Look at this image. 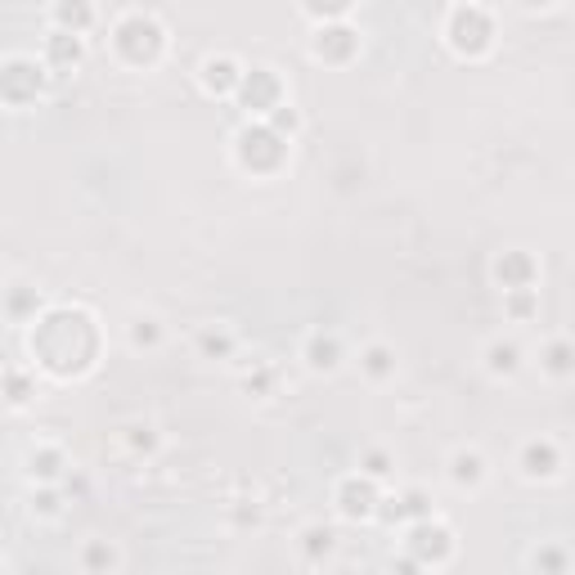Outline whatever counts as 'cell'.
Instances as JSON below:
<instances>
[{
  "instance_id": "5b68a950",
  "label": "cell",
  "mask_w": 575,
  "mask_h": 575,
  "mask_svg": "<svg viewBox=\"0 0 575 575\" xmlns=\"http://www.w3.org/2000/svg\"><path fill=\"white\" fill-rule=\"evenodd\" d=\"M454 553H458V535H454V526H445L440 517H427V522L405 526V557H409L418 571H436V566H445Z\"/></svg>"
},
{
  "instance_id": "8992f818",
  "label": "cell",
  "mask_w": 575,
  "mask_h": 575,
  "mask_svg": "<svg viewBox=\"0 0 575 575\" xmlns=\"http://www.w3.org/2000/svg\"><path fill=\"white\" fill-rule=\"evenodd\" d=\"M41 90H46V63H37L32 54H14L0 63V103L28 108L32 99H41Z\"/></svg>"
},
{
  "instance_id": "83f0119b",
  "label": "cell",
  "mask_w": 575,
  "mask_h": 575,
  "mask_svg": "<svg viewBox=\"0 0 575 575\" xmlns=\"http://www.w3.org/2000/svg\"><path fill=\"white\" fill-rule=\"evenodd\" d=\"M504 306L513 310V319H531V315H535V288H526V293H504Z\"/></svg>"
},
{
  "instance_id": "ac0fdd59",
  "label": "cell",
  "mask_w": 575,
  "mask_h": 575,
  "mask_svg": "<svg viewBox=\"0 0 575 575\" xmlns=\"http://www.w3.org/2000/svg\"><path fill=\"white\" fill-rule=\"evenodd\" d=\"M81 54H86L81 37H68V32L50 28V37H46V72H68V68L81 63Z\"/></svg>"
},
{
  "instance_id": "9a60e30c",
  "label": "cell",
  "mask_w": 575,
  "mask_h": 575,
  "mask_svg": "<svg viewBox=\"0 0 575 575\" xmlns=\"http://www.w3.org/2000/svg\"><path fill=\"white\" fill-rule=\"evenodd\" d=\"M63 468H68V454L54 440H41L28 449V477L37 482V490H54L63 482Z\"/></svg>"
},
{
  "instance_id": "ba28073f",
  "label": "cell",
  "mask_w": 575,
  "mask_h": 575,
  "mask_svg": "<svg viewBox=\"0 0 575 575\" xmlns=\"http://www.w3.org/2000/svg\"><path fill=\"white\" fill-rule=\"evenodd\" d=\"M333 508L341 522H369L383 513V486H374L369 477L351 473V477H341L337 490H333Z\"/></svg>"
},
{
  "instance_id": "f1b7e54d",
  "label": "cell",
  "mask_w": 575,
  "mask_h": 575,
  "mask_svg": "<svg viewBox=\"0 0 575 575\" xmlns=\"http://www.w3.org/2000/svg\"><path fill=\"white\" fill-rule=\"evenodd\" d=\"M10 391H14L10 400H14V405H23V400H28V378H19V374H10Z\"/></svg>"
},
{
  "instance_id": "4fadbf2b",
  "label": "cell",
  "mask_w": 575,
  "mask_h": 575,
  "mask_svg": "<svg viewBox=\"0 0 575 575\" xmlns=\"http://www.w3.org/2000/svg\"><path fill=\"white\" fill-rule=\"evenodd\" d=\"M490 275H495V284H499V293H526V288H535V279H539V266H535L531 252L508 248V252L495 257Z\"/></svg>"
},
{
  "instance_id": "484cf974",
  "label": "cell",
  "mask_w": 575,
  "mask_h": 575,
  "mask_svg": "<svg viewBox=\"0 0 575 575\" xmlns=\"http://www.w3.org/2000/svg\"><path fill=\"white\" fill-rule=\"evenodd\" d=\"M127 445L136 454H153L158 449V427L153 423H127Z\"/></svg>"
},
{
  "instance_id": "6da1fadb",
  "label": "cell",
  "mask_w": 575,
  "mask_h": 575,
  "mask_svg": "<svg viewBox=\"0 0 575 575\" xmlns=\"http://www.w3.org/2000/svg\"><path fill=\"white\" fill-rule=\"evenodd\" d=\"M50 333H59V347L50 351H37V365L59 374V378H72L81 369H90L95 360V319L81 315V310H50L41 319Z\"/></svg>"
},
{
  "instance_id": "5bb4252c",
  "label": "cell",
  "mask_w": 575,
  "mask_h": 575,
  "mask_svg": "<svg viewBox=\"0 0 575 575\" xmlns=\"http://www.w3.org/2000/svg\"><path fill=\"white\" fill-rule=\"evenodd\" d=\"M239 81H244V63H239L235 54H207V59L198 63V86H202L207 95L229 99V95H239Z\"/></svg>"
},
{
  "instance_id": "3957f363",
  "label": "cell",
  "mask_w": 575,
  "mask_h": 575,
  "mask_svg": "<svg viewBox=\"0 0 575 575\" xmlns=\"http://www.w3.org/2000/svg\"><path fill=\"white\" fill-rule=\"evenodd\" d=\"M440 37L458 59H482V54L495 50V10H486V6H449L445 23H440Z\"/></svg>"
},
{
  "instance_id": "2e32d148",
  "label": "cell",
  "mask_w": 575,
  "mask_h": 575,
  "mask_svg": "<svg viewBox=\"0 0 575 575\" xmlns=\"http://www.w3.org/2000/svg\"><path fill=\"white\" fill-rule=\"evenodd\" d=\"M297 553H301V562H306V566H324V562H333V553H337V531H333V526H324V522L301 526V531H297Z\"/></svg>"
},
{
  "instance_id": "8fae6325",
  "label": "cell",
  "mask_w": 575,
  "mask_h": 575,
  "mask_svg": "<svg viewBox=\"0 0 575 575\" xmlns=\"http://www.w3.org/2000/svg\"><path fill=\"white\" fill-rule=\"evenodd\" d=\"M239 99H244V103H252V112H261V122H266L275 108H284V103H288V90H284V81L275 77V68H244Z\"/></svg>"
},
{
  "instance_id": "7c38bea8",
  "label": "cell",
  "mask_w": 575,
  "mask_h": 575,
  "mask_svg": "<svg viewBox=\"0 0 575 575\" xmlns=\"http://www.w3.org/2000/svg\"><path fill=\"white\" fill-rule=\"evenodd\" d=\"M482 365H486V374L490 378H499V383H513L522 369H526V347L513 337V333H499V337H490L486 347H482Z\"/></svg>"
},
{
  "instance_id": "9c48e42d",
  "label": "cell",
  "mask_w": 575,
  "mask_h": 575,
  "mask_svg": "<svg viewBox=\"0 0 575 575\" xmlns=\"http://www.w3.org/2000/svg\"><path fill=\"white\" fill-rule=\"evenodd\" d=\"M301 365L319 378L337 374L341 365H347V341H341L337 328H310L306 341H301Z\"/></svg>"
},
{
  "instance_id": "d4e9b609",
  "label": "cell",
  "mask_w": 575,
  "mask_h": 575,
  "mask_svg": "<svg viewBox=\"0 0 575 575\" xmlns=\"http://www.w3.org/2000/svg\"><path fill=\"white\" fill-rule=\"evenodd\" d=\"M391 468H396V454H391V449H383V445H374V449H365V454H360V468H356V473H360V477H369L374 486H383V482L391 477Z\"/></svg>"
},
{
  "instance_id": "603a6c76",
  "label": "cell",
  "mask_w": 575,
  "mask_h": 575,
  "mask_svg": "<svg viewBox=\"0 0 575 575\" xmlns=\"http://www.w3.org/2000/svg\"><path fill=\"white\" fill-rule=\"evenodd\" d=\"M95 10L90 6H54L50 10V28L54 32H68V37H86L90 28H95Z\"/></svg>"
},
{
  "instance_id": "44dd1931",
  "label": "cell",
  "mask_w": 575,
  "mask_h": 575,
  "mask_svg": "<svg viewBox=\"0 0 575 575\" xmlns=\"http://www.w3.org/2000/svg\"><path fill=\"white\" fill-rule=\"evenodd\" d=\"M167 341V324L158 315H131L127 324V347L131 351H158Z\"/></svg>"
},
{
  "instance_id": "277c9868",
  "label": "cell",
  "mask_w": 575,
  "mask_h": 575,
  "mask_svg": "<svg viewBox=\"0 0 575 575\" xmlns=\"http://www.w3.org/2000/svg\"><path fill=\"white\" fill-rule=\"evenodd\" d=\"M235 162L248 171V176H275L284 162H288V140L279 131H270L266 122H248L239 136H235Z\"/></svg>"
},
{
  "instance_id": "7402d4cb",
  "label": "cell",
  "mask_w": 575,
  "mask_h": 575,
  "mask_svg": "<svg viewBox=\"0 0 575 575\" xmlns=\"http://www.w3.org/2000/svg\"><path fill=\"white\" fill-rule=\"evenodd\" d=\"M235 347H239V333L229 328V324H207L198 333V351L207 360H229V356H235Z\"/></svg>"
},
{
  "instance_id": "52a82bcc",
  "label": "cell",
  "mask_w": 575,
  "mask_h": 575,
  "mask_svg": "<svg viewBox=\"0 0 575 575\" xmlns=\"http://www.w3.org/2000/svg\"><path fill=\"white\" fill-rule=\"evenodd\" d=\"M562 468H566L562 440H553V436H531V440H522V449H517V473H522V482L548 486V482L562 477Z\"/></svg>"
},
{
  "instance_id": "e0dca14e",
  "label": "cell",
  "mask_w": 575,
  "mask_h": 575,
  "mask_svg": "<svg viewBox=\"0 0 575 575\" xmlns=\"http://www.w3.org/2000/svg\"><path fill=\"white\" fill-rule=\"evenodd\" d=\"M77 562H81L86 575H112V571L122 566V548L112 544V539H103V535H90V539L81 544Z\"/></svg>"
},
{
  "instance_id": "7a4b0ae2",
  "label": "cell",
  "mask_w": 575,
  "mask_h": 575,
  "mask_svg": "<svg viewBox=\"0 0 575 575\" xmlns=\"http://www.w3.org/2000/svg\"><path fill=\"white\" fill-rule=\"evenodd\" d=\"M108 46H112V59L127 68H153L167 50V28L153 10H122L108 23Z\"/></svg>"
},
{
  "instance_id": "30bf717a",
  "label": "cell",
  "mask_w": 575,
  "mask_h": 575,
  "mask_svg": "<svg viewBox=\"0 0 575 575\" xmlns=\"http://www.w3.org/2000/svg\"><path fill=\"white\" fill-rule=\"evenodd\" d=\"M445 477L458 495H477L486 482H490V458L477 449V445H458L449 458H445Z\"/></svg>"
},
{
  "instance_id": "ffe728a7",
  "label": "cell",
  "mask_w": 575,
  "mask_h": 575,
  "mask_svg": "<svg viewBox=\"0 0 575 575\" xmlns=\"http://www.w3.org/2000/svg\"><path fill=\"white\" fill-rule=\"evenodd\" d=\"M383 504H391V517H400L405 526L436 517V508H432V495H427L423 486H409V490H400L396 499H387V495H383Z\"/></svg>"
},
{
  "instance_id": "4316f807",
  "label": "cell",
  "mask_w": 575,
  "mask_h": 575,
  "mask_svg": "<svg viewBox=\"0 0 575 575\" xmlns=\"http://www.w3.org/2000/svg\"><path fill=\"white\" fill-rule=\"evenodd\" d=\"M535 566H544L548 575H566V548H562V544H544V548L535 553Z\"/></svg>"
},
{
  "instance_id": "d6986e66",
  "label": "cell",
  "mask_w": 575,
  "mask_h": 575,
  "mask_svg": "<svg viewBox=\"0 0 575 575\" xmlns=\"http://www.w3.org/2000/svg\"><path fill=\"white\" fill-rule=\"evenodd\" d=\"M360 374L369 383H391L396 378V347L391 341H369V347H360Z\"/></svg>"
},
{
  "instance_id": "cb8c5ba5",
  "label": "cell",
  "mask_w": 575,
  "mask_h": 575,
  "mask_svg": "<svg viewBox=\"0 0 575 575\" xmlns=\"http://www.w3.org/2000/svg\"><path fill=\"white\" fill-rule=\"evenodd\" d=\"M539 369H544L553 383H566V378H571V341H566V337H548V347L539 351Z\"/></svg>"
}]
</instances>
